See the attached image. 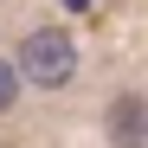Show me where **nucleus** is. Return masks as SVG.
<instances>
[{
	"instance_id": "f257e3e1",
	"label": "nucleus",
	"mask_w": 148,
	"mask_h": 148,
	"mask_svg": "<svg viewBox=\"0 0 148 148\" xmlns=\"http://www.w3.org/2000/svg\"><path fill=\"white\" fill-rule=\"evenodd\" d=\"M19 77L26 84H39V90H58V84H71V71H77V52H71V39L64 32H52V26H39V32H26V45H19Z\"/></svg>"
},
{
	"instance_id": "7ed1b4c3",
	"label": "nucleus",
	"mask_w": 148,
	"mask_h": 148,
	"mask_svg": "<svg viewBox=\"0 0 148 148\" xmlns=\"http://www.w3.org/2000/svg\"><path fill=\"white\" fill-rule=\"evenodd\" d=\"M13 103H19V71H13L7 58H0V116H7Z\"/></svg>"
},
{
	"instance_id": "f03ea898",
	"label": "nucleus",
	"mask_w": 148,
	"mask_h": 148,
	"mask_svg": "<svg viewBox=\"0 0 148 148\" xmlns=\"http://www.w3.org/2000/svg\"><path fill=\"white\" fill-rule=\"evenodd\" d=\"M110 142L116 148H142L148 142V103H142L135 90H122L116 103H110Z\"/></svg>"
}]
</instances>
